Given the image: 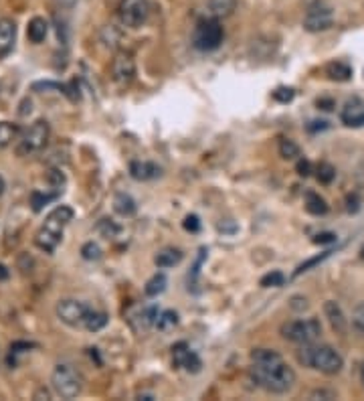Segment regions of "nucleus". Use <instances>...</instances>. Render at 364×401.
<instances>
[{
  "instance_id": "obj_1",
  "label": "nucleus",
  "mask_w": 364,
  "mask_h": 401,
  "mask_svg": "<svg viewBox=\"0 0 364 401\" xmlns=\"http://www.w3.org/2000/svg\"><path fill=\"white\" fill-rule=\"evenodd\" d=\"M249 377L257 388L265 389L273 395H283L292 391L297 381L296 371L273 348H255L251 353Z\"/></svg>"
},
{
  "instance_id": "obj_2",
  "label": "nucleus",
  "mask_w": 364,
  "mask_h": 401,
  "mask_svg": "<svg viewBox=\"0 0 364 401\" xmlns=\"http://www.w3.org/2000/svg\"><path fill=\"white\" fill-rule=\"evenodd\" d=\"M296 357L299 365L314 369V371H320L324 375H338L344 367L342 355L330 345H314V343L302 345Z\"/></svg>"
},
{
  "instance_id": "obj_3",
  "label": "nucleus",
  "mask_w": 364,
  "mask_h": 401,
  "mask_svg": "<svg viewBox=\"0 0 364 401\" xmlns=\"http://www.w3.org/2000/svg\"><path fill=\"white\" fill-rule=\"evenodd\" d=\"M71 219H73V209L67 207V205L55 207L53 211L47 215L43 227L37 231L35 243H37L43 251H49V253L55 251L57 246L61 243V239H63V229L71 223Z\"/></svg>"
},
{
  "instance_id": "obj_4",
  "label": "nucleus",
  "mask_w": 364,
  "mask_h": 401,
  "mask_svg": "<svg viewBox=\"0 0 364 401\" xmlns=\"http://www.w3.org/2000/svg\"><path fill=\"white\" fill-rule=\"evenodd\" d=\"M282 336L289 343H296V345H308L314 343L320 334H322V324L318 319H299V320H289V322H283Z\"/></svg>"
},
{
  "instance_id": "obj_5",
  "label": "nucleus",
  "mask_w": 364,
  "mask_h": 401,
  "mask_svg": "<svg viewBox=\"0 0 364 401\" xmlns=\"http://www.w3.org/2000/svg\"><path fill=\"white\" fill-rule=\"evenodd\" d=\"M225 39V31L221 27V23L216 18H202L199 25L194 27L192 33V45L199 51H215L221 47V43Z\"/></svg>"
},
{
  "instance_id": "obj_6",
  "label": "nucleus",
  "mask_w": 364,
  "mask_h": 401,
  "mask_svg": "<svg viewBox=\"0 0 364 401\" xmlns=\"http://www.w3.org/2000/svg\"><path fill=\"white\" fill-rule=\"evenodd\" d=\"M51 385L55 393L63 400H75L83 389V379L81 375L69 367V365H57L53 375H51Z\"/></svg>"
},
{
  "instance_id": "obj_7",
  "label": "nucleus",
  "mask_w": 364,
  "mask_h": 401,
  "mask_svg": "<svg viewBox=\"0 0 364 401\" xmlns=\"http://www.w3.org/2000/svg\"><path fill=\"white\" fill-rule=\"evenodd\" d=\"M49 136H51L49 122H45V120H37V122L31 126L27 132L23 134V138H21V142H18L16 153L21 154V156H28V154L40 153V150L47 146Z\"/></svg>"
},
{
  "instance_id": "obj_8",
  "label": "nucleus",
  "mask_w": 364,
  "mask_h": 401,
  "mask_svg": "<svg viewBox=\"0 0 364 401\" xmlns=\"http://www.w3.org/2000/svg\"><path fill=\"white\" fill-rule=\"evenodd\" d=\"M118 16L123 27L140 28L142 25H146L150 16L148 0H121L118 6Z\"/></svg>"
},
{
  "instance_id": "obj_9",
  "label": "nucleus",
  "mask_w": 364,
  "mask_h": 401,
  "mask_svg": "<svg viewBox=\"0 0 364 401\" xmlns=\"http://www.w3.org/2000/svg\"><path fill=\"white\" fill-rule=\"evenodd\" d=\"M334 23V11L326 2H314L304 16V28L308 33H322L328 31Z\"/></svg>"
},
{
  "instance_id": "obj_10",
  "label": "nucleus",
  "mask_w": 364,
  "mask_h": 401,
  "mask_svg": "<svg viewBox=\"0 0 364 401\" xmlns=\"http://www.w3.org/2000/svg\"><path fill=\"white\" fill-rule=\"evenodd\" d=\"M92 308L85 304V302H79V300H61L57 304V317L61 319V322H65L67 326H83L85 320L89 317Z\"/></svg>"
},
{
  "instance_id": "obj_11",
  "label": "nucleus",
  "mask_w": 364,
  "mask_h": 401,
  "mask_svg": "<svg viewBox=\"0 0 364 401\" xmlns=\"http://www.w3.org/2000/svg\"><path fill=\"white\" fill-rule=\"evenodd\" d=\"M136 75V61L134 57L126 51H121L116 55V59L111 61V77L114 82H118L120 85H128L134 79Z\"/></svg>"
},
{
  "instance_id": "obj_12",
  "label": "nucleus",
  "mask_w": 364,
  "mask_h": 401,
  "mask_svg": "<svg viewBox=\"0 0 364 401\" xmlns=\"http://www.w3.org/2000/svg\"><path fill=\"white\" fill-rule=\"evenodd\" d=\"M172 363L180 369H187L189 373H199L202 367L199 355L187 343H178L172 346Z\"/></svg>"
},
{
  "instance_id": "obj_13",
  "label": "nucleus",
  "mask_w": 364,
  "mask_h": 401,
  "mask_svg": "<svg viewBox=\"0 0 364 401\" xmlns=\"http://www.w3.org/2000/svg\"><path fill=\"white\" fill-rule=\"evenodd\" d=\"M340 120L342 124L348 128H360L364 126V101L360 97H352L344 104V108L340 111Z\"/></svg>"
},
{
  "instance_id": "obj_14",
  "label": "nucleus",
  "mask_w": 364,
  "mask_h": 401,
  "mask_svg": "<svg viewBox=\"0 0 364 401\" xmlns=\"http://www.w3.org/2000/svg\"><path fill=\"white\" fill-rule=\"evenodd\" d=\"M324 314H326V319H328V322H330V326H332V331L334 332L344 334V332L348 331V319H346L342 306L338 304V302L328 300V302L324 304Z\"/></svg>"
},
{
  "instance_id": "obj_15",
  "label": "nucleus",
  "mask_w": 364,
  "mask_h": 401,
  "mask_svg": "<svg viewBox=\"0 0 364 401\" xmlns=\"http://www.w3.org/2000/svg\"><path fill=\"white\" fill-rule=\"evenodd\" d=\"M16 41V25L13 18H0V59L13 51Z\"/></svg>"
},
{
  "instance_id": "obj_16",
  "label": "nucleus",
  "mask_w": 364,
  "mask_h": 401,
  "mask_svg": "<svg viewBox=\"0 0 364 401\" xmlns=\"http://www.w3.org/2000/svg\"><path fill=\"white\" fill-rule=\"evenodd\" d=\"M162 168L158 165H154V163H146V160H136L130 165V175H132V179L136 180H152L156 179V177H160Z\"/></svg>"
},
{
  "instance_id": "obj_17",
  "label": "nucleus",
  "mask_w": 364,
  "mask_h": 401,
  "mask_svg": "<svg viewBox=\"0 0 364 401\" xmlns=\"http://www.w3.org/2000/svg\"><path fill=\"white\" fill-rule=\"evenodd\" d=\"M235 9H237V0H206V13L216 21L231 16Z\"/></svg>"
},
{
  "instance_id": "obj_18",
  "label": "nucleus",
  "mask_w": 364,
  "mask_h": 401,
  "mask_svg": "<svg viewBox=\"0 0 364 401\" xmlns=\"http://www.w3.org/2000/svg\"><path fill=\"white\" fill-rule=\"evenodd\" d=\"M47 35H49V23H47L45 18H40V16H35L27 27L28 41L39 45V43L47 39Z\"/></svg>"
},
{
  "instance_id": "obj_19",
  "label": "nucleus",
  "mask_w": 364,
  "mask_h": 401,
  "mask_svg": "<svg viewBox=\"0 0 364 401\" xmlns=\"http://www.w3.org/2000/svg\"><path fill=\"white\" fill-rule=\"evenodd\" d=\"M182 251L176 248H164L160 249L158 253H156V258H154V262L158 268H175L178 263L182 262Z\"/></svg>"
},
{
  "instance_id": "obj_20",
  "label": "nucleus",
  "mask_w": 364,
  "mask_h": 401,
  "mask_svg": "<svg viewBox=\"0 0 364 401\" xmlns=\"http://www.w3.org/2000/svg\"><path fill=\"white\" fill-rule=\"evenodd\" d=\"M326 75L332 82H348L352 77V67L348 63H344V61H334V63L326 65Z\"/></svg>"
},
{
  "instance_id": "obj_21",
  "label": "nucleus",
  "mask_w": 364,
  "mask_h": 401,
  "mask_svg": "<svg viewBox=\"0 0 364 401\" xmlns=\"http://www.w3.org/2000/svg\"><path fill=\"white\" fill-rule=\"evenodd\" d=\"M114 209H116V213L121 215V217H132L138 207H136V201L130 194L118 193L116 199H114Z\"/></svg>"
},
{
  "instance_id": "obj_22",
  "label": "nucleus",
  "mask_w": 364,
  "mask_h": 401,
  "mask_svg": "<svg viewBox=\"0 0 364 401\" xmlns=\"http://www.w3.org/2000/svg\"><path fill=\"white\" fill-rule=\"evenodd\" d=\"M306 211L310 213V215H326L328 213V203H326V199L320 197L318 193H314V191H308L306 193Z\"/></svg>"
},
{
  "instance_id": "obj_23",
  "label": "nucleus",
  "mask_w": 364,
  "mask_h": 401,
  "mask_svg": "<svg viewBox=\"0 0 364 401\" xmlns=\"http://www.w3.org/2000/svg\"><path fill=\"white\" fill-rule=\"evenodd\" d=\"M16 134H18V126L13 122H0V150L11 146Z\"/></svg>"
},
{
  "instance_id": "obj_24",
  "label": "nucleus",
  "mask_w": 364,
  "mask_h": 401,
  "mask_svg": "<svg viewBox=\"0 0 364 401\" xmlns=\"http://www.w3.org/2000/svg\"><path fill=\"white\" fill-rule=\"evenodd\" d=\"M158 308L156 306H148V308H142V312L138 314V322H140V329L142 331H148L152 326H156V320H158Z\"/></svg>"
},
{
  "instance_id": "obj_25",
  "label": "nucleus",
  "mask_w": 364,
  "mask_h": 401,
  "mask_svg": "<svg viewBox=\"0 0 364 401\" xmlns=\"http://www.w3.org/2000/svg\"><path fill=\"white\" fill-rule=\"evenodd\" d=\"M108 320H109V317L106 314V312H95V310H92L83 326H85L87 331L97 332V331H101V329H104V326L108 324Z\"/></svg>"
},
{
  "instance_id": "obj_26",
  "label": "nucleus",
  "mask_w": 364,
  "mask_h": 401,
  "mask_svg": "<svg viewBox=\"0 0 364 401\" xmlns=\"http://www.w3.org/2000/svg\"><path fill=\"white\" fill-rule=\"evenodd\" d=\"M176 324H178V314L175 310H164V312L158 314V320H156V329L158 331H170V329H175Z\"/></svg>"
},
{
  "instance_id": "obj_27",
  "label": "nucleus",
  "mask_w": 364,
  "mask_h": 401,
  "mask_svg": "<svg viewBox=\"0 0 364 401\" xmlns=\"http://www.w3.org/2000/svg\"><path fill=\"white\" fill-rule=\"evenodd\" d=\"M57 191L55 193H40V191H35V193L31 194V207L35 213H40L45 205H49L53 199H57Z\"/></svg>"
},
{
  "instance_id": "obj_28",
  "label": "nucleus",
  "mask_w": 364,
  "mask_h": 401,
  "mask_svg": "<svg viewBox=\"0 0 364 401\" xmlns=\"http://www.w3.org/2000/svg\"><path fill=\"white\" fill-rule=\"evenodd\" d=\"M166 284H168V280L164 274H156L154 278H150L148 284H146V296H158L162 292L166 290Z\"/></svg>"
},
{
  "instance_id": "obj_29",
  "label": "nucleus",
  "mask_w": 364,
  "mask_h": 401,
  "mask_svg": "<svg viewBox=\"0 0 364 401\" xmlns=\"http://www.w3.org/2000/svg\"><path fill=\"white\" fill-rule=\"evenodd\" d=\"M316 179L320 180V185H330L332 180L336 179V168L330 163H320L316 168Z\"/></svg>"
},
{
  "instance_id": "obj_30",
  "label": "nucleus",
  "mask_w": 364,
  "mask_h": 401,
  "mask_svg": "<svg viewBox=\"0 0 364 401\" xmlns=\"http://www.w3.org/2000/svg\"><path fill=\"white\" fill-rule=\"evenodd\" d=\"M280 154L285 160H294L299 156V146H297L294 140H282L280 142Z\"/></svg>"
},
{
  "instance_id": "obj_31",
  "label": "nucleus",
  "mask_w": 364,
  "mask_h": 401,
  "mask_svg": "<svg viewBox=\"0 0 364 401\" xmlns=\"http://www.w3.org/2000/svg\"><path fill=\"white\" fill-rule=\"evenodd\" d=\"M352 329L364 334V302H358L352 310Z\"/></svg>"
},
{
  "instance_id": "obj_32",
  "label": "nucleus",
  "mask_w": 364,
  "mask_h": 401,
  "mask_svg": "<svg viewBox=\"0 0 364 401\" xmlns=\"http://www.w3.org/2000/svg\"><path fill=\"white\" fill-rule=\"evenodd\" d=\"M283 282H285V276H283L282 272H277V270L261 278V286L263 288H280V286H283Z\"/></svg>"
},
{
  "instance_id": "obj_33",
  "label": "nucleus",
  "mask_w": 364,
  "mask_h": 401,
  "mask_svg": "<svg viewBox=\"0 0 364 401\" xmlns=\"http://www.w3.org/2000/svg\"><path fill=\"white\" fill-rule=\"evenodd\" d=\"M97 231L101 234L104 237H116L120 234V225H116L114 221H109V219H101V221L97 223Z\"/></svg>"
},
{
  "instance_id": "obj_34",
  "label": "nucleus",
  "mask_w": 364,
  "mask_h": 401,
  "mask_svg": "<svg viewBox=\"0 0 364 401\" xmlns=\"http://www.w3.org/2000/svg\"><path fill=\"white\" fill-rule=\"evenodd\" d=\"M308 400L311 401H332V400H338V393L334 389H314L310 395H308Z\"/></svg>"
},
{
  "instance_id": "obj_35",
  "label": "nucleus",
  "mask_w": 364,
  "mask_h": 401,
  "mask_svg": "<svg viewBox=\"0 0 364 401\" xmlns=\"http://www.w3.org/2000/svg\"><path fill=\"white\" fill-rule=\"evenodd\" d=\"M271 97H273L277 104H289V101L296 97V92H294L292 87H277V89L271 94Z\"/></svg>"
},
{
  "instance_id": "obj_36",
  "label": "nucleus",
  "mask_w": 364,
  "mask_h": 401,
  "mask_svg": "<svg viewBox=\"0 0 364 401\" xmlns=\"http://www.w3.org/2000/svg\"><path fill=\"white\" fill-rule=\"evenodd\" d=\"M81 256H83L85 260L94 262V260H99V258H101V249H99L97 243L89 241V243H85V246L81 248Z\"/></svg>"
},
{
  "instance_id": "obj_37",
  "label": "nucleus",
  "mask_w": 364,
  "mask_h": 401,
  "mask_svg": "<svg viewBox=\"0 0 364 401\" xmlns=\"http://www.w3.org/2000/svg\"><path fill=\"white\" fill-rule=\"evenodd\" d=\"M330 253H332V251H326V253H322V256H316V258H311V260H308L306 263H302V265H299V268L296 270V274H294V276H299V274L308 272V270H310V268H314L316 263L324 262V260H326V258H328Z\"/></svg>"
},
{
  "instance_id": "obj_38",
  "label": "nucleus",
  "mask_w": 364,
  "mask_h": 401,
  "mask_svg": "<svg viewBox=\"0 0 364 401\" xmlns=\"http://www.w3.org/2000/svg\"><path fill=\"white\" fill-rule=\"evenodd\" d=\"M182 227H184L187 231H190V234H199V231H201V219H199L197 215H189V217H184Z\"/></svg>"
},
{
  "instance_id": "obj_39",
  "label": "nucleus",
  "mask_w": 364,
  "mask_h": 401,
  "mask_svg": "<svg viewBox=\"0 0 364 401\" xmlns=\"http://www.w3.org/2000/svg\"><path fill=\"white\" fill-rule=\"evenodd\" d=\"M336 234H330V231H324V234H318L314 237V243L316 246H326V243H336Z\"/></svg>"
},
{
  "instance_id": "obj_40",
  "label": "nucleus",
  "mask_w": 364,
  "mask_h": 401,
  "mask_svg": "<svg viewBox=\"0 0 364 401\" xmlns=\"http://www.w3.org/2000/svg\"><path fill=\"white\" fill-rule=\"evenodd\" d=\"M296 170H297V175H299V177H310V172H311L310 160H306V158H302V160H297Z\"/></svg>"
},
{
  "instance_id": "obj_41",
  "label": "nucleus",
  "mask_w": 364,
  "mask_h": 401,
  "mask_svg": "<svg viewBox=\"0 0 364 401\" xmlns=\"http://www.w3.org/2000/svg\"><path fill=\"white\" fill-rule=\"evenodd\" d=\"M289 306H292L294 310H297V312H302V310H306V308H308V300H306L304 296H294V298H292V302H289Z\"/></svg>"
},
{
  "instance_id": "obj_42",
  "label": "nucleus",
  "mask_w": 364,
  "mask_h": 401,
  "mask_svg": "<svg viewBox=\"0 0 364 401\" xmlns=\"http://www.w3.org/2000/svg\"><path fill=\"white\" fill-rule=\"evenodd\" d=\"M358 203H360V201H358V197H356V194H354V197H348V211H351V213H356V211H358V209H360V205H358Z\"/></svg>"
},
{
  "instance_id": "obj_43",
  "label": "nucleus",
  "mask_w": 364,
  "mask_h": 401,
  "mask_svg": "<svg viewBox=\"0 0 364 401\" xmlns=\"http://www.w3.org/2000/svg\"><path fill=\"white\" fill-rule=\"evenodd\" d=\"M316 104H318V108H322V110H326V111H330L332 110V108H334V101H332V99H318V101H316Z\"/></svg>"
},
{
  "instance_id": "obj_44",
  "label": "nucleus",
  "mask_w": 364,
  "mask_h": 401,
  "mask_svg": "<svg viewBox=\"0 0 364 401\" xmlns=\"http://www.w3.org/2000/svg\"><path fill=\"white\" fill-rule=\"evenodd\" d=\"M328 128V122H310L308 126V132H316V130H326Z\"/></svg>"
},
{
  "instance_id": "obj_45",
  "label": "nucleus",
  "mask_w": 364,
  "mask_h": 401,
  "mask_svg": "<svg viewBox=\"0 0 364 401\" xmlns=\"http://www.w3.org/2000/svg\"><path fill=\"white\" fill-rule=\"evenodd\" d=\"M11 276V272H9V268L4 265V263H0V282H4V280H9Z\"/></svg>"
},
{
  "instance_id": "obj_46",
  "label": "nucleus",
  "mask_w": 364,
  "mask_h": 401,
  "mask_svg": "<svg viewBox=\"0 0 364 401\" xmlns=\"http://www.w3.org/2000/svg\"><path fill=\"white\" fill-rule=\"evenodd\" d=\"M57 2H59V4H61V6H73V4H75V2H77V0H57Z\"/></svg>"
},
{
  "instance_id": "obj_47",
  "label": "nucleus",
  "mask_w": 364,
  "mask_h": 401,
  "mask_svg": "<svg viewBox=\"0 0 364 401\" xmlns=\"http://www.w3.org/2000/svg\"><path fill=\"white\" fill-rule=\"evenodd\" d=\"M4 189H6V185H4V179L0 177V194L4 193Z\"/></svg>"
},
{
  "instance_id": "obj_48",
  "label": "nucleus",
  "mask_w": 364,
  "mask_h": 401,
  "mask_svg": "<svg viewBox=\"0 0 364 401\" xmlns=\"http://www.w3.org/2000/svg\"><path fill=\"white\" fill-rule=\"evenodd\" d=\"M363 383H364V365H363Z\"/></svg>"
}]
</instances>
